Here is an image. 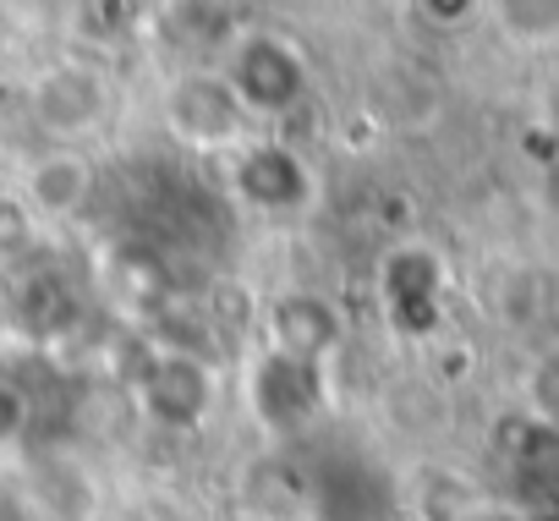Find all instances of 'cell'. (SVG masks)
<instances>
[{
  "instance_id": "7a4b0ae2",
  "label": "cell",
  "mask_w": 559,
  "mask_h": 521,
  "mask_svg": "<svg viewBox=\"0 0 559 521\" xmlns=\"http://www.w3.org/2000/svg\"><path fill=\"white\" fill-rule=\"evenodd\" d=\"M219 72L258 127L286 121L308 99V50L274 28H241L236 45L219 56Z\"/></svg>"
},
{
  "instance_id": "ba28073f",
  "label": "cell",
  "mask_w": 559,
  "mask_h": 521,
  "mask_svg": "<svg viewBox=\"0 0 559 521\" xmlns=\"http://www.w3.org/2000/svg\"><path fill=\"white\" fill-rule=\"evenodd\" d=\"M313 521H395V483L362 455H330L302 483Z\"/></svg>"
},
{
  "instance_id": "30bf717a",
  "label": "cell",
  "mask_w": 559,
  "mask_h": 521,
  "mask_svg": "<svg viewBox=\"0 0 559 521\" xmlns=\"http://www.w3.org/2000/svg\"><path fill=\"white\" fill-rule=\"evenodd\" d=\"M154 28L176 56V67H214L241 34L230 0H165Z\"/></svg>"
},
{
  "instance_id": "6da1fadb",
  "label": "cell",
  "mask_w": 559,
  "mask_h": 521,
  "mask_svg": "<svg viewBox=\"0 0 559 521\" xmlns=\"http://www.w3.org/2000/svg\"><path fill=\"white\" fill-rule=\"evenodd\" d=\"M159 121L165 132L192 149V154H236L247 138H258L263 127L241 110L236 88L225 83L219 61L214 67H176L159 88Z\"/></svg>"
},
{
  "instance_id": "7c38bea8",
  "label": "cell",
  "mask_w": 559,
  "mask_h": 521,
  "mask_svg": "<svg viewBox=\"0 0 559 521\" xmlns=\"http://www.w3.org/2000/svg\"><path fill=\"white\" fill-rule=\"evenodd\" d=\"M483 12L515 50H554L559 45V0H483Z\"/></svg>"
},
{
  "instance_id": "8992f818",
  "label": "cell",
  "mask_w": 559,
  "mask_h": 521,
  "mask_svg": "<svg viewBox=\"0 0 559 521\" xmlns=\"http://www.w3.org/2000/svg\"><path fill=\"white\" fill-rule=\"evenodd\" d=\"M324 374L330 368H313L302 357H286L274 346H258L252 363H247V412L252 423L269 434V439H297L319 423L324 412Z\"/></svg>"
},
{
  "instance_id": "52a82bcc",
  "label": "cell",
  "mask_w": 559,
  "mask_h": 521,
  "mask_svg": "<svg viewBox=\"0 0 559 521\" xmlns=\"http://www.w3.org/2000/svg\"><path fill=\"white\" fill-rule=\"evenodd\" d=\"M379 303L401 335L433 330L444 303V258L428 241H395L379 258Z\"/></svg>"
},
{
  "instance_id": "9c48e42d",
  "label": "cell",
  "mask_w": 559,
  "mask_h": 521,
  "mask_svg": "<svg viewBox=\"0 0 559 521\" xmlns=\"http://www.w3.org/2000/svg\"><path fill=\"white\" fill-rule=\"evenodd\" d=\"M263 346L274 352H286V357H302L313 368H330L341 341H346V324L335 313L330 297L319 292H286V297H274L269 303V319H263Z\"/></svg>"
},
{
  "instance_id": "2e32d148",
  "label": "cell",
  "mask_w": 559,
  "mask_h": 521,
  "mask_svg": "<svg viewBox=\"0 0 559 521\" xmlns=\"http://www.w3.org/2000/svg\"><path fill=\"white\" fill-rule=\"evenodd\" d=\"M466 521H526V516H515V510H499V505H477Z\"/></svg>"
},
{
  "instance_id": "5b68a950",
  "label": "cell",
  "mask_w": 559,
  "mask_h": 521,
  "mask_svg": "<svg viewBox=\"0 0 559 521\" xmlns=\"http://www.w3.org/2000/svg\"><path fill=\"white\" fill-rule=\"evenodd\" d=\"M225 176H230L236 203L263 220H297L319 198V176L302 159V149H292L286 138H269V132H258L236 154H225Z\"/></svg>"
},
{
  "instance_id": "8fae6325",
  "label": "cell",
  "mask_w": 559,
  "mask_h": 521,
  "mask_svg": "<svg viewBox=\"0 0 559 521\" xmlns=\"http://www.w3.org/2000/svg\"><path fill=\"white\" fill-rule=\"evenodd\" d=\"M94 159L83 149L50 143L28 170H23V209L39 220H78L94 198Z\"/></svg>"
},
{
  "instance_id": "3957f363",
  "label": "cell",
  "mask_w": 559,
  "mask_h": 521,
  "mask_svg": "<svg viewBox=\"0 0 559 521\" xmlns=\"http://www.w3.org/2000/svg\"><path fill=\"white\" fill-rule=\"evenodd\" d=\"M23 110L34 121V132L45 143H67V149H83L116 110V88L110 78L94 67V61H78V56H61L50 67H39L28 78V94H23Z\"/></svg>"
},
{
  "instance_id": "9a60e30c",
  "label": "cell",
  "mask_w": 559,
  "mask_h": 521,
  "mask_svg": "<svg viewBox=\"0 0 559 521\" xmlns=\"http://www.w3.org/2000/svg\"><path fill=\"white\" fill-rule=\"evenodd\" d=\"M417 17L428 23V28H466V23H477L483 17V0H417Z\"/></svg>"
},
{
  "instance_id": "4fadbf2b",
  "label": "cell",
  "mask_w": 559,
  "mask_h": 521,
  "mask_svg": "<svg viewBox=\"0 0 559 521\" xmlns=\"http://www.w3.org/2000/svg\"><path fill=\"white\" fill-rule=\"evenodd\" d=\"M526 406H532V417H537L543 428L559 434V352L537 357V368H532V379H526Z\"/></svg>"
},
{
  "instance_id": "277c9868",
  "label": "cell",
  "mask_w": 559,
  "mask_h": 521,
  "mask_svg": "<svg viewBox=\"0 0 559 521\" xmlns=\"http://www.w3.org/2000/svg\"><path fill=\"white\" fill-rule=\"evenodd\" d=\"M132 401L138 412L165 428V434H198L209 417H214V401H219V384H214V368L203 352L192 346H148L143 368L132 374Z\"/></svg>"
},
{
  "instance_id": "5bb4252c",
  "label": "cell",
  "mask_w": 559,
  "mask_h": 521,
  "mask_svg": "<svg viewBox=\"0 0 559 521\" xmlns=\"http://www.w3.org/2000/svg\"><path fill=\"white\" fill-rule=\"evenodd\" d=\"M28 428H34V401H28V390L12 384V379H0V450L23 445Z\"/></svg>"
}]
</instances>
